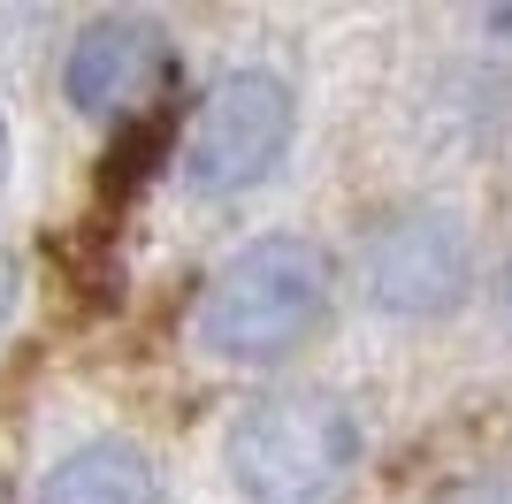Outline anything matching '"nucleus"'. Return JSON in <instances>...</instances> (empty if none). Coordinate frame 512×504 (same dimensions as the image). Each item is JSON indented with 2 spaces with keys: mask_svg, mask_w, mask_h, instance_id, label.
I'll return each instance as SVG.
<instances>
[{
  "mask_svg": "<svg viewBox=\"0 0 512 504\" xmlns=\"http://www.w3.org/2000/svg\"><path fill=\"white\" fill-rule=\"evenodd\" d=\"M329 298H337V268L314 237H260L214 268L192 336L222 367H276L329 321Z\"/></svg>",
  "mask_w": 512,
  "mask_h": 504,
  "instance_id": "nucleus-1",
  "label": "nucleus"
},
{
  "mask_svg": "<svg viewBox=\"0 0 512 504\" xmlns=\"http://www.w3.org/2000/svg\"><path fill=\"white\" fill-rule=\"evenodd\" d=\"M367 428L337 390H268L230 420V482L245 504H337L360 474Z\"/></svg>",
  "mask_w": 512,
  "mask_h": 504,
  "instance_id": "nucleus-2",
  "label": "nucleus"
},
{
  "mask_svg": "<svg viewBox=\"0 0 512 504\" xmlns=\"http://www.w3.org/2000/svg\"><path fill=\"white\" fill-rule=\"evenodd\" d=\"M291 130H299V100L276 69H230L199 92L192 123H184V153H176V176L199 199H230V191H253L276 176V161L291 153Z\"/></svg>",
  "mask_w": 512,
  "mask_h": 504,
  "instance_id": "nucleus-3",
  "label": "nucleus"
},
{
  "mask_svg": "<svg viewBox=\"0 0 512 504\" xmlns=\"http://www.w3.org/2000/svg\"><path fill=\"white\" fill-rule=\"evenodd\" d=\"M367 306H383L398 321H428L451 314L474 291V245L459 230V214L444 207H398L367 230V260H360Z\"/></svg>",
  "mask_w": 512,
  "mask_h": 504,
  "instance_id": "nucleus-4",
  "label": "nucleus"
},
{
  "mask_svg": "<svg viewBox=\"0 0 512 504\" xmlns=\"http://www.w3.org/2000/svg\"><path fill=\"white\" fill-rule=\"evenodd\" d=\"M161 69H169V46H161V31L138 16H107L92 23L85 39L69 46L62 62V92L77 115H100V123H115V115H130V107H146V92L161 84Z\"/></svg>",
  "mask_w": 512,
  "mask_h": 504,
  "instance_id": "nucleus-5",
  "label": "nucleus"
},
{
  "mask_svg": "<svg viewBox=\"0 0 512 504\" xmlns=\"http://www.w3.org/2000/svg\"><path fill=\"white\" fill-rule=\"evenodd\" d=\"M39 504H161V474H153V459L138 443L100 436L46 466Z\"/></svg>",
  "mask_w": 512,
  "mask_h": 504,
  "instance_id": "nucleus-6",
  "label": "nucleus"
},
{
  "mask_svg": "<svg viewBox=\"0 0 512 504\" xmlns=\"http://www.w3.org/2000/svg\"><path fill=\"white\" fill-rule=\"evenodd\" d=\"M16 291H23V268H16V252L0 245V329H8V314H16Z\"/></svg>",
  "mask_w": 512,
  "mask_h": 504,
  "instance_id": "nucleus-7",
  "label": "nucleus"
},
{
  "mask_svg": "<svg viewBox=\"0 0 512 504\" xmlns=\"http://www.w3.org/2000/svg\"><path fill=\"white\" fill-rule=\"evenodd\" d=\"M0 176H8V115H0Z\"/></svg>",
  "mask_w": 512,
  "mask_h": 504,
  "instance_id": "nucleus-8",
  "label": "nucleus"
},
{
  "mask_svg": "<svg viewBox=\"0 0 512 504\" xmlns=\"http://www.w3.org/2000/svg\"><path fill=\"white\" fill-rule=\"evenodd\" d=\"M490 23H497V31H505V39H512V8H497V16H490Z\"/></svg>",
  "mask_w": 512,
  "mask_h": 504,
  "instance_id": "nucleus-9",
  "label": "nucleus"
}]
</instances>
